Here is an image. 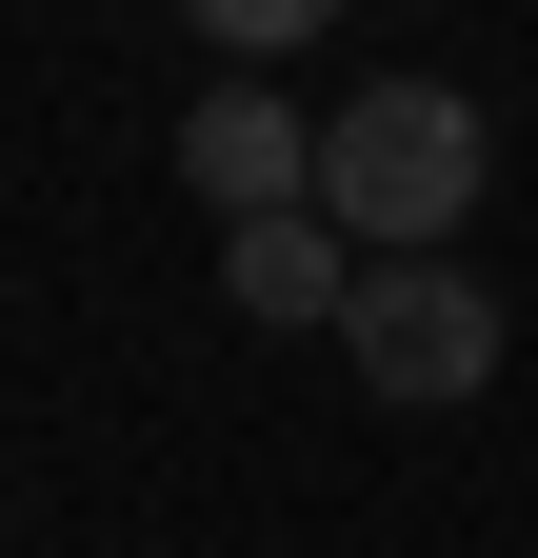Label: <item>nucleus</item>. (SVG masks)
Wrapping results in <instances>:
<instances>
[{
  "label": "nucleus",
  "instance_id": "20e7f679",
  "mask_svg": "<svg viewBox=\"0 0 538 558\" xmlns=\"http://www.w3.org/2000/svg\"><path fill=\"white\" fill-rule=\"evenodd\" d=\"M220 300L240 319H340L359 300V240L319 220V199H299V220H220Z\"/></svg>",
  "mask_w": 538,
  "mask_h": 558
},
{
  "label": "nucleus",
  "instance_id": "7ed1b4c3",
  "mask_svg": "<svg viewBox=\"0 0 538 558\" xmlns=\"http://www.w3.org/2000/svg\"><path fill=\"white\" fill-rule=\"evenodd\" d=\"M180 180L220 199V220H299V199H319V120L280 81H220V100L180 120Z\"/></svg>",
  "mask_w": 538,
  "mask_h": 558
},
{
  "label": "nucleus",
  "instance_id": "39448f33",
  "mask_svg": "<svg viewBox=\"0 0 538 558\" xmlns=\"http://www.w3.org/2000/svg\"><path fill=\"white\" fill-rule=\"evenodd\" d=\"M180 21H199V40H220V60H299L319 21H340V0H180Z\"/></svg>",
  "mask_w": 538,
  "mask_h": 558
},
{
  "label": "nucleus",
  "instance_id": "f257e3e1",
  "mask_svg": "<svg viewBox=\"0 0 538 558\" xmlns=\"http://www.w3.org/2000/svg\"><path fill=\"white\" fill-rule=\"evenodd\" d=\"M499 140L458 81H359L340 120H319V220H340L359 259H458V220H479Z\"/></svg>",
  "mask_w": 538,
  "mask_h": 558
},
{
  "label": "nucleus",
  "instance_id": "f03ea898",
  "mask_svg": "<svg viewBox=\"0 0 538 558\" xmlns=\"http://www.w3.org/2000/svg\"><path fill=\"white\" fill-rule=\"evenodd\" d=\"M340 360L399 399V418H439V399H479L499 379V300L458 259H359V300H340Z\"/></svg>",
  "mask_w": 538,
  "mask_h": 558
}]
</instances>
